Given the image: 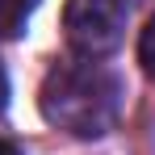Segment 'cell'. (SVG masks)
I'll return each mask as SVG.
<instances>
[{
	"instance_id": "cell-1",
	"label": "cell",
	"mask_w": 155,
	"mask_h": 155,
	"mask_svg": "<svg viewBox=\"0 0 155 155\" xmlns=\"http://www.w3.org/2000/svg\"><path fill=\"white\" fill-rule=\"evenodd\" d=\"M122 80L101 63H59L38 88V109L71 138H101L122 113Z\"/></svg>"
},
{
	"instance_id": "cell-3",
	"label": "cell",
	"mask_w": 155,
	"mask_h": 155,
	"mask_svg": "<svg viewBox=\"0 0 155 155\" xmlns=\"http://www.w3.org/2000/svg\"><path fill=\"white\" fill-rule=\"evenodd\" d=\"M38 0H0V38H21Z\"/></svg>"
},
{
	"instance_id": "cell-6",
	"label": "cell",
	"mask_w": 155,
	"mask_h": 155,
	"mask_svg": "<svg viewBox=\"0 0 155 155\" xmlns=\"http://www.w3.org/2000/svg\"><path fill=\"white\" fill-rule=\"evenodd\" d=\"M0 155H21V151H17L13 143H4V138H0Z\"/></svg>"
},
{
	"instance_id": "cell-2",
	"label": "cell",
	"mask_w": 155,
	"mask_h": 155,
	"mask_svg": "<svg viewBox=\"0 0 155 155\" xmlns=\"http://www.w3.org/2000/svg\"><path fill=\"white\" fill-rule=\"evenodd\" d=\"M126 0H67L63 8V29L71 51L84 59H105L122 46L126 38Z\"/></svg>"
},
{
	"instance_id": "cell-5",
	"label": "cell",
	"mask_w": 155,
	"mask_h": 155,
	"mask_svg": "<svg viewBox=\"0 0 155 155\" xmlns=\"http://www.w3.org/2000/svg\"><path fill=\"white\" fill-rule=\"evenodd\" d=\"M4 105H8V80H4V67H0V113H4Z\"/></svg>"
},
{
	"instance_id": "cell-4",
	"label": "cell",
	"mask_w": 155,
	"mask_h": 155,
	"mask_svg": "<svg viewBox=\"0 0 155 155\" xmlns=\"http://www.w3.org/2000/svg\"><path fill=\"white\" fill-rule=\"evenodd\" d=\"M138 63H143V71L155 80V17L147 21L143 29V38H138Z\"/></svg>"
}]
</instances>
